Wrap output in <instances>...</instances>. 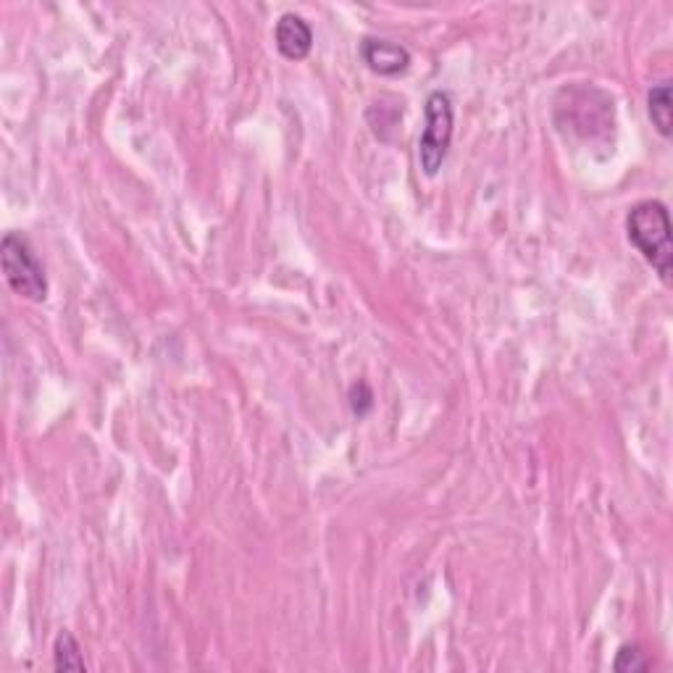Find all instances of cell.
Instances as JSON below:
<instances>
[{
    "label": "cell",
    "instance_id": "277c9868",
    "mask_svg": "<svg viewBox=\"0 0 673 673\" xmlns=\"http://www.w3.org/2000/svg\"><path fill=\"white\" fill-rule=\"evenodd\" d=\"M361 58L379 77H397L411 66V51L386 37H363Z\"/></svg>",
    "mask_w": 673,
    "mask_h": 673
},
{
    "label": "cell",
    "instance_id": "8992f818",
    "mask_svg": "<svg viewBox=\"0 0 673 673\" xmlns=\"http://www.w3.org/2000/svg\"><path fill=\"white\" fill-rule=\"evenodd\" d=\"M648 113L652 126L661 132V137L669 139L673 132V103H671V82L652 85L648 92Z\"/></svg>",
    "mask_w": 673,
    "mask_h": 673
},
{
    "label": "cell",
    "instance_id": "5b68a950",
    "mask_svg": "<svg viewBox=\"0 0 673 673\" xmlns=\"http://www.w3.org/2000/svg\"><path fill=\"white\" fill-rule=\"evenodd\" d=\"M274 43L277 51L282 53L288 61H303L309 58L313 48V30L300 13H282L274 26Z\"/></svg>",
    "mask_w": 673,
    "mask_h": 673
},
{
    "label": "cell",
    "instance_id": "3957f363",
    "mask_svg": "<svg viewBox=\"0 0 673 673\" xmlns=\"http://www.w3.org/2000/svg\"><path fill=\"white\" fill-rule=\"evenodd\" d=\"M452 130H456V111L448 92L435 90L424 105V130L418 137V164L426 177H437L448 158Z\"/></svg>",
    "mask_w": 673,
    "mask_h": 673
},
{
    "label": "cell",
    "instance_id": "ba28073f",
    "mask_svg": "<svg viewBox=\"0 0 673 673\" xmlns=\"http://www.w3.org/2000/svg\"><path fill=\"white\" fill-rule=\"evenodd\" d=\"M613 671H618V673L650 671V661H648V655H644L639 644H624V648H618V652H616Z\"/></svg>",
    "mask_w": 673,
    "mask_h": 673
},
{
    "label": "cell",
    "instance_id": "7a4b0ae2",
    "mask_svg": "<svg viewBox=\"0 0 673 673\" xmlns=\"http://www.w3.org/2000/svg\"><path fill=\"white\" fill-rule=\"evenodd\" d=\"M0 261H3V277L9 288L19 298L32 303H45L48 298V274L32 243L19 232H5L0 239Z\"/></svg>",
    "mask_w": 673,
    "mask_h": 673
},
{
    "label": "cell",
    "instance_id": "52a82bcc",
    "mask_svg": "<svg viewBox=\"0 0 673 673\" xmlns=\"http://www.w3.org/2000/svg\"><path fill=\"white\" fill-rule=\"evenodd\" d=\"M53 669L56 671H88L82 658V648L71 631H61L53 642Z\"/></svg>",
    "mask_w": 673,
    "mask_h": 673
},
{
    "label": "cell",
    "instance_id": "9c48e42d",
    "mask_svg": "<svg viewBox=\"0 0 673 673\" xmlns=\"http://www.w3.org/2000/svg\"><path fill=\"white\" fill-rule=\"evenodd\" d=\"M348 400H350L352 416L366 418L371 411H374V390H371V386L366 384L363 379H361V382H356V384L350 386Z\"/></svg>",
    "mask_w": 673,
    "mask_h": 673
},
{
    "label": "cell",
    "instance_id": "6da1fadb",
    "mask_svg": "<svg viewBox=\"0 0 673 673\" xmlns=\"http://www.w3.org/2000/svg\"><path fill=\"white\" fill-rule=\"evenodd\" d=\"M626 237L642 253L644 261L658 271L663 284H671L673 245L669 205L663 200H642V203L631 205V211L626 213Z\"/></svg>",
    "mask_w": 673,
    "mask_h": 673
}]
</instances>
